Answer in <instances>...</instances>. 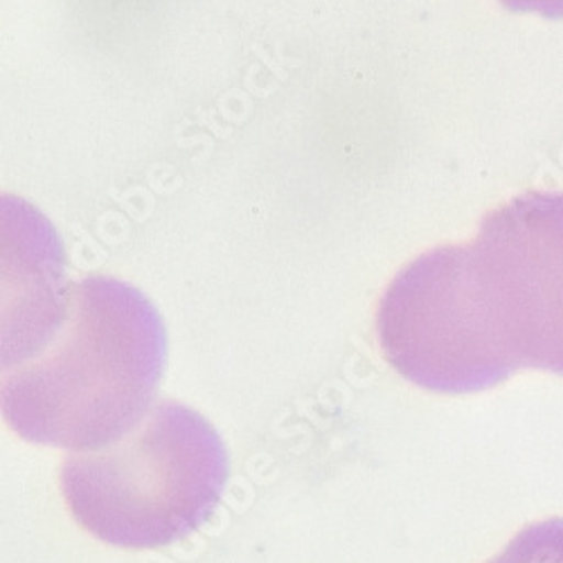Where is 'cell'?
Instances as JSON below:
<instances>
[{
  "instance_id": "obj_1",
  "label": "cell",
  "mask_w": 563,
  "mask_h": 563,
  "mask_svg": "<svg viewBox=\"0 0 563 563\" xmlns=\"http://www.w3.org/2000/svg\"><path fill=\"white\" fill-rule=\"evenodd\" d=\"M30 341L3 365V417L25 440L100 449L152 410L165 365V330L152 302L113 277L48 282L30 305Z\"/></svg>"
},
{
  "instance_id": "obj_4",
  "label": "cell",
  "mask_w": 563,
  "mask_h": 563,
  "mask_svg": "<svg viewBox=\"0 0 563 563\" xmlns=\"http://www.w3.org/2000/svg\"><path fill=\"white\" fill-rule=\"evenodd\" d=\"M487 563H563V516L526 526Z\"/></svg>"
},
{
  "instance_id": "obj_3",
  "label": "cell",
  "mask_w": 563,
  "mask_h": 563,
  "mask_svg": "<svg viewBox=\"0 0 563 563\" xmlns=\"http://www.w3.org/2000/svg\"><path fill=\"white\" fill-rule=\"evenodd\" d=\"M453 253L466 305L507 379L526 367L563 377V192L514 197Z\"/></svg>"
},
{
  "instance_id": "obj_2",
  "label": "cell",
  "mask_w": 563,
  "mask_h": 563,
  "mask_svg": "<svg viewBox=\"0 0 563 563\" xmlns=\"http://www.w3.org/2000/svg\"><path fill=\"white\" fill-rule=\"evenodd\" d=\"M228 468V451L210 421L163 399L122 438L73 451L62 464V494L73 519L96 539L154 550L208 519Z\"/></svg>"
},
{
  "instance_id": "obj_5",
  "label": "cell",
  "mask_w": 563,
  "mask_h": 563,
  "mask_svg": "<svg viewBox=\"0 0 563 563\" xmlns=\"http://www.w3.org/2000/svg\"><path fill=\"white\" fill-rule=\"evenodd\" d=\"M509 12L541 14L545 19H563V0H500Z\"/></svg>"
}]
</instances>
